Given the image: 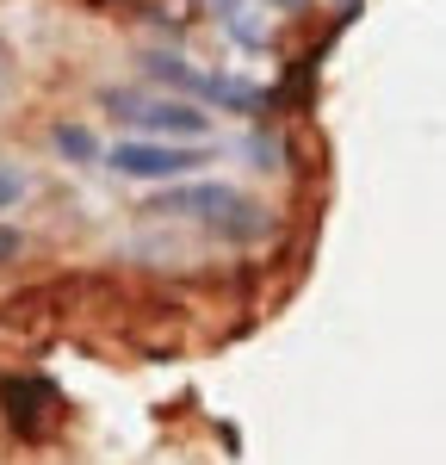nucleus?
I'll list each match as a JSON object with an SVG mask.
<instances>
[{
  "label": "nucleus",
  "mask_w": 446,
  "mask_h": 465,
  "mask_svg": "<svg viewBox=\"0 0 446 465\" xmlns=\"http://www.w3.org/2000/svg\"><path fill=\"white\" fill-rule=\"evenodd\" d=\"M149 217H174V223H192L199 236H218V242H267L273 236V212L260 205L255 193L229 186V180H180V186H155L143 199Z\"/></svg>",
  "instance_id": "1"
},
{
  "label": "nucleus",
  "mask_w": 446,
  "mask_h": 465,
  "mask_svg": "<svg viewBox=\"0 0 446 465\" xmlns=\"http://www.w3.org/2000/svg\"><path fill=\"white\" fill-rule=\"evenodd\" d=\"M100 106L124 137H149V143H205L211 131V112L168 87H100Z\"/></svg>",
  "instance_id": "2"
},
{
  "label": "nucleus",
  "mask_w": 446,
  "mask_h": 465,
  "mask_svg": "<svg viewBox=\"0 0 446 465\" xmlns=\"http://www.w3.org/2000/svg\"><path fill=\"white\" fill-rule=\"evenodd\" d=\"M137 69H143L155 87H168V94L192 100V106H218V112H255L260 106V94L248 87V81L218 74V69H199L186 50H143Z\"/></svg>",
  "instance_id": "3"
},
{
  "label": "nucleus",
  "mask_w": 446,
  "mask_h": 465,
  "mask_svg": "<svg viewBox=\"0 0 446 465\" xmlns=\"http://www.w3.org/2000/svg\"><path fill=\"white\" fill-rule=\"evenodd\" d=\"M106 168L124 180H143V186H161V180H186L205 168V143H149V137H124V143L106 149Z\"/></svg>",
  "instance_id": "4"
},
{
  "label": "nucleus",
  "mask_w": 446,
  "mask_h": 465,
  "mask_svg": "<svg viewBox=\"0 0 446 465\" xmlns=\"http://www.w3.org/2000/svg\"><path fill=\"white\" fill-rule=\"evenodd\" d=\"M56 155H69V162H93V137H87L81 124H63V131H56Z\"/></svg>",
  "instance_id": "5"
},
{
  "label": "nucleus",
  "mask_w": 446,
  "mask_h": 465,
  "mask_svg": "<svg viewBox=\"0 0 446 465\" xmlns=\"http://www.w3.org/2000/svg\"><path fill=\"white\" fill-rule=\"evenodd\" d=\"M19 199H25V174H19V168H0V212L19 205Z\"/></svg>",
  "instance_id": "6"
},
{
  "label": "nucleus",
  "mask_w": 446,
  "mask_h": 465,
  "mask_svg": "<svg viewBox=\"0 0 446 465\" xmlns=\"http://www.w3.org/2000/svg\"><path fill=\"white\" fill-rule=\"evenodd\" d=\"M19 254H25V230L0 223V267H6V261H19Z\"/></svg>",
  "instance_id": "7"
},
{
  "label": "nucleus",
  "mask_w": 446,
  "mask_h": 465,
  "mask_svg": "<svg viewBox=\"0 0 446 465\" xmlns=\"http://www.w3.org/2000/svg\"><path fill=\"white\" fill-rule=\"evenodd\" d=\"M260 6H279V13H304L310 0H260Z\"/></svg>",
  "instance_id": "8"
}]
</instances>
